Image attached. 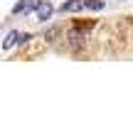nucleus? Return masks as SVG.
<instances>
[{
	"label": "nucleus",
	"mask_w": 133,
	"mask_h": 123,
	"mask_svg": "<svg viewBox=\"0 0 133 123\" xmlns=\"http://www.w3.org/2000/svg\"><path fill=\"white\" fill-rule=\"evenodd\" d=\"M86 0H66V3L59 5V12H79V10H84Z\"/></svg>",
	"instance_id": "1"
},
{
	"label": "nucleus",
	"mask_w": 133,
	"mask_h": 123,
	"mask_svg": "<svg viewBox=\"0 0 133 123\" xmlns=\"http://www.w3.org/2000/svg\"><path fill=\"white\" fill-rule=\"evenodd\" d=\"M37 8H39V10H37V20H39V22H47V20L52 17V12H54V8L47 3V0H42Z\"/></svg>",
	"instance_id": "2"
},
{
	"label": "nucleus",
	"mask_w": 133,
	"mask_h": 123,
	"mask_svg": "<svg viewBox=\"0 0 133 123\" xmlns=\"http://www.w3.org/2000/svg\"><path fill=\"white\" fill-rule=\"evenodd\" d=\"M84 8H89V10H104L106 8V0H86Z\"/></svg>",
	"instance_id": "3"
},
{
	"label": "nucleus",
	"mask_w": 133,
	"mask_h": 123,
	"mask_svg": "<svg viewBox=\"0 0 133 123\" xmlns=\"http://www.w3.org/2000/svg\"><path fill=\"white\" fill-rule=\"evenodd\" d=\"M15 37H17V32H10L8 37L3 39V47H5V49H8V47H12V44H15Z\"/></svg>",
	"instance_id": "4"
},
{
	"label": "nucleus",
	"mask_w": 133,
	"mask_h": 123,
	"mask_svg": "<svg viewBox=\"0 0 133 123\" xmlns=\"http://www.w3.org/2000/svg\"><path fill=\"white\" fill-rule=\"evenodd\" d=\"M57 32H59L57 27H49L47 32H44V39H49V42H54V37H57Z\"/></svg>",
	"instance_id": "5"
},
{
	"label": "nucleus",
	"mask_w": 133,
	"mask_h": 123,
	"mask_svg": "<svg viewBox=\"0 0 133 123\" xmlns=\"http://www.w3.org/2000/svg\"><path fill=\"white\" fill-rule=\"evenodd\" d=\"M25 5H27V0H20V3L12 8V12H15V15H17V12H22V10H25Z\"/></svg>",
	"instance_id": "6"
},
{
	"label": "nucleus",
	"mask_w": 133,
	"mask_h": 123,
	"mask_svg": "<svg viewBox=\"0 0 133 123\" xmlns=\"http://www.w3.org/2000/svg\"><path fill=\"white\" fill-rule=\"evenodd\" d=\"M39 3H42V0H32V3H30V5H27V10H25V12H32V10H35V8H37V5H39Z\"/></svg>",
	"instance_id": "7"
},
{
	"label": "nucleus",
	"mask_w": 133,
	"mask_h": 123,
	"mask_svg": "<svg viewBox=\"0 0 133 123\" xmlns=\"http://www.w3.org/2000/svg\"><path fill=\"white\" fill-rule=\"evenodd\" d=\"M30 37H32V35H30V32H27V35H20V39H17V42H20V44H25V42H27Z\"/></svg>",
	"instance_id": "8"
}]
</instances>
